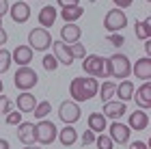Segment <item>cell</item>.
<instances>
[{"instance_id": "42", "label": "cell", "mask_w": 151, "mask_h": 149, "mask_svg": "<svg viewBox=\"0 0 151 149\" xmlns=\"http://www.w3.org/2000/svg\"><path fill=\"white\" fill-rule=\"evenodd\" d=\"M0 149H9V140H4V138H0Z\"/></svg>"}, {"instance_id": "22", "label": "cell", "mask_w": 151, "mask_h": 149, "mask_svg": "<svg viewBox=\"0 0 151 149\" xmlns=\"http://www.w3.org/2000/svg\"><path fill=\"white\" fill-rule=\"evenodd\" d=\"M134 82L132 80H121L119 84H116V91H114V97L119 99V101H129L134 95Z\"/></svg>"}, {"instance_id": "1", "label": "cell", "mask_w": 151, "mask_h": 149, "mask_svg": "<svg viewBox=\"0 0 151 149\" xmlns=\"http://www.w3.org/2000/svg\"><path fill=\"white\" fill-rule=\"evenodd\" d=\"M97 91H99V82L97 78H91V76H80L69 82V95H71V101H76V104L93 99L97 95Z\"/></svg>"}, {"instance_id": "21", "label": "cell", "mask_w": 151, "mask_h": 149, "mask_svg": "<svg viewBox=\"0 0 151 149\" xmlns=\"http://www.w3.org/2000/svg\"><path fill=\"white\" fill-rule=\"evenodd\" d=\"M86 123H88V130L95 132V134H104L106 127H108L106 117L101 112H91V114H88V119H86Z\"/></svg>"}, {"instance_id": "34", "label": "cell", "mask_w": 151, "mask_h": 149, "mask_svg": "<svg viewBox=\"0 0 151 149\" xmlns=\"http://www.w3.org/2000/svg\"><path fill=\"white\" fill-rule=\"evenodd\" d=\"M6 123H9V125H19V123H22V112H19V110L6 112Z\"/></svg>"}, {"instance_id": "40", "label": "cell", "mask_w": 151, "mask_h": 149, "mask_svg": "<svg viewBox=\"0 0 151 149\" xmlns=\"http://www.w3.org/2000/svg\"><path fill=\"white\" fill-rule=\"evenodd\" d=\"M6 39H9L6 30H4V28H0V45H4V43H6Z\"/></svg>"}, {"instance_id": "17", "label": "cell", "mask_w": 151, "mask_h": 149, "mask_svg": "<svg viewBox=\"0 0 151 149\" xmlns=\"http://www.w3.org/2000/svg\"><path fill=\"white\" fill-rule=\"evenodd\" d=\"M127 127L129 130H136V132H142L149 127V112L147 110H134L129 114V121H127Z\"/></svg>"}, {"instance_id": "38", "label": "cell", "mask_w": 151, "mask_h": 149, "mask_svg": "<svg viewBox=\"0 0 151 149\" xmlns=\"http://www.w3.org/2000/svg\"><path fill=\"white\" fill-rule=\"evenodd\" d=\"M129 149H149V145L145 140H134V143H129Z\"/></svg>"}, {"instance_id": "39", "label": "cell", "mask_w": 151, "mask_h": 149, "mask_svg": "<svg viewBox=\"0 0 151 149\" xmlns=\"http://www.w3.org/2000/svg\"><path fill=\"white\" fill-rule=\"evenodd\" d=\"M4 13H9V0H0V17Z\"/></svg>"}, {"instance_id": "8", "label": "cell", "mask_w": 151, "mask_h": 149, "mask_svg": "<svg viewBox=\"0 0 151 149\" xmlns=\"http://www.w3.org/2000/svg\"><path fill=\"white\" fill-rule=\"evenodd\" d=\"M80 117H82V110H80V106L76 104V101H71V99L60 101V106H58V119L63 121L65 125H73L76 121H80Z\"/></svg>"}, {"instance_id": "16", "label": "cell", "mask_w": 151, "mask_h": 149, "mask_svg": "<svg viewBox=\"0 0 151 149\" xmlns=\"http://www.w3.org/2000/svg\"><path fill=\"white\" fill-rule=\"evenodd\" d=\"M132 73L142 82H151V58L142 56L132 65Z\"/></svg>"}, {"instance_id": "30", "label": "cell", "mask_w": 151, "mask_h": 149, "mask_svg": "<svg viewBox=\"0 0 151 149\" xmlns=\"http://www.w3.org/2000/svg\"><path fill=\"white\" fill-rule=\"evenodd\" d=\"M93 145H97V149H112V140L108 138V134H97L95 136V143Z\"/></svg>"}, {"instance_id": "41", "label": "cell", "mask_w": 151, "mask_h": 149, "mask_svg": "<svg viewBox=\"0 0 151 149\" xmlns=\"http://www.w3.org/2000/svg\"><path fill=\"white\" fill-rule=\"evenodd\" d=\"M145 54H147V58H151V39L145 41Z\"/></svg>"}, {"instance_id": "31", "label": "cell", "mask_w": 151, "mask_h": 149, "mask_svg": "<svg viewBox=\"0 0 151 149\" xmlns=\"http://www.w3.org/2000/svg\"><path fill=\"white\" fill-rule=\"evenodd\" d=\"M43 69L45 71H56L58 69V60L54 58V54H45L43 56Z\"/></svg>"}, {"instance_id": "14", "label": "cell", "mask_w": 151, "mask_h": 149, "mask_svg": "<svg viewBox=\"0 0 151 149\" xmlns=\"http://www.w3.org/2000/svg\"><path fill=\"white\" fill-rule=\"evenodd\" d=\"M15 110H19L22 114H26V112H32L35 110V106H37V97L32 95L30 91H22L19 95L15 97Z\"/></svg>"}, {"instance_id": "5", "label": "cell", "mask_w": 151, "mask_h": 149, "mask_svg": "<svg viewBox=\"0 0 151 149\" xmlns=\"http://www.w3.org/2000/svg\"><path fill=\"white\" fill-rule=\"evenodd\" d=\"M37 82H39V76L32 67H19L15 71V78H13V84L19 91H30Z\"/></svg>"}, {"instance_id": "37", "label": "cell", "mask_w": 151, "mask_h": 149, "mask_svg": "<svg viewBox=\"0 0 151 149\" xmlns=\"http://www.w3.org/2000/svg\"><path fill=\"white\" fill-rule=\"evenodd\" d=\"M56 2L60 4V9H67V6H78L80 0H56Z\"/></svg>"}, {"instance_id": "26", "label": "cell", "mask_w": 151, "mask_h": 149, "mask_svg": "<svg viewBox=\"0 0 151 149\" xmlns=\"http://www.w3.org/2000/svg\"><path fill=\"white\" fill-rule=\"evenodd\" d=\"M134 30H136V37L142 39V41H147L151 39V19H142V22H136L134 24Z\"/></svg>"}, {"instance_id": "36", "label": "cell", "mask_w": 151, "mask_h": 149, "mask_svg": "<svg viewBox=\"0 0 151 149\" xmlns=\"http://www.w3.org/2000/svg\"><path fill=\"white\" fill-rule=\"evenodd\" d=\"M112 2H114V6H116V9H127V6H132V2H134V0H112Z\"/></svg>"}, {"instance_id": "7", "label": "cell", "mask_w": 151, "mask_h": 149, "mask_svg": "<svg viewBox=\"0 0 151 149\" xmlns=\"http://www.w3.org/2000/svg\"><path fill=\"white\" fill-rule=\"evenodd\" d=\"M28 48L35 52H45L47 48H52V37H50V32H47L45 28H32L28 32Z\"/></svg>"}, {"instance_id": "32", "label": "cell", "mask_w": 151, "mask_h": 149, "mask_svg": "<svg viewBox=\"0 0 151 149\" xmlns=\"http://www.w3.org/2000/svg\"><path fill=\"white\" fill-rule=\"evenodd\" d=\"M13 110V99L6 95H0V114H6Z\"/></svg>"}, {"instance_id": "3", "label": "cell", "mask_w": 151, "mask_h": 149, "mask_svg": "<svg viewBox=\"0 0 151 149\" xmlns=\"http://www.w3.org/2000/svg\"><path fill=\"white\" fill-rule=\"evenodd\" d=\"M82 69H84L86 76L91 78H108V69H106V58L99 56V54H86L84 58H82Z\"/></svg>"}, {"instance_id": "13", "label": "cell", "mask_w": 151, "mask_h": 149, "mask_svg": "<svg viewBox=\"0 0 151 149\" xmlns=\"http://www.w3.org/2000/svg\"><path fill=\"white\" fill-rule=\"evenodd\" d=\"M9 15H11V19H13L15 24L28 22V17H30V6H28V2H24V0L13 2V4L9 6Z\"/></svg>"}, {"instance_id": "29", "label": "cell", "mask_w": 151, "mask_h": 149, "mask_svg": "<svg viewBox=\"0 0 151 149\" xmlns=\"http://www.w3.org/2000/svg\"><path fill=\"white\" fill-rule=\"evenodd\" d=\"M69 52H71L73 60H76V58H84V56H86V45L80 43V41H76V43L69 45Z\"/></svg>"}, {"instance_id": "10", "label": "cell", "mask_w": 151, "mask_h": 149, "mask_svg": "<svg viewBox=\"0 0 151 149\" xmlns=\"http://www.w3.org/2000/svg\"><path fill=\"white\" fill-rule=\"evenodd\" d=\"M125 112H127L125 101H119V99H110V101H106L104 108H101V114H104L106 119H112V121H119Z\"/></svg>"}, {"instance_id": "45", "label": "cell", "mask_w": 151, "mask_h": 149, "mask_svg": "<svg viewBox=\"0 0 151 149\" xmlns=\"http://www.w3.org/2000/svg\"><path fill=\"white\" fill-rule=\"evenodd\" d=\"M0 28H2V17H0Z\"/></svg>"}, {"instance_id": "27", "label": "cell", "mask_w": 151, "mask_h": 149, "mask_svg": "<svg viewBox=\"0 0 151 149\" xmlns=\"http://www.w3.org/2000/svg\"><path fill=\"white\" fill-rule=\"evenodd\" d=\"M52 112V104H50V101H37V106H35V110H32V117H35V119H45L47 117V114H50Z\"/></svg>"}, {"instance_id": "35", "label": "cell", "mask_w": 151, "mask_h": 149, "mask_svg": "<svg viewBox=\"0 0 151 149\" xmlns=\"http://www.w3.org/2000/svg\"><path fill=\"white\" fill-rule=\"evenodd\" d=\"M95 136H97V134H95V132L86 130L84 134H82V145H93V143H95Z\"/></svg>"}, {"instance_id": "46", "label": "cell", "mask_w": 151, "mask_h": 149, "mask_svg": "<svg viewBox=\"0 0 151 149\" xmlns=\"http://www.w3.org/2000/svg\"><path fill=\"white\" fill-rule=\"evenodd\" d=\"M88 2H97V0H88Z\"/></svg>"}, {"instance_id": "33", "label": "cell", "mask_w": 151, "mask_h": 149, "mask_svg": "<svg viewBox=\"0 0 151 149\" xmlns=\"http://www.w3.org/2000/svg\"><path fill=\"white\" fill-rule=\"evenodd\" d=\"M106 41L112 43V45H116V48H121V45L125 43V37H123L121 32H110V35L106 37Z\"/></svg>"}, {"instance_id": "18", "label": "cell", "mask_w": 151, "mask_h": 149, "mask_svg": "<svg viewBox=\"0 0 151 149\" xmlns=\"http://www.w3.org/2000/svg\"><path fill=\"white\" fill-rule=\"evenodd\" d=\"M80 37H82V28L78 24H65L63 28H60V41L67 43V45L80 41Z\"/></svg>"}, {"instance_id": "2", "label": "cell", "mask_w": 151, "mask_h": 149, "mask_svg": "<svg viewBox=\"0 0 151 149\" xmlns=\"http://www.w3.org/2000/svg\"><path fill=\"white\" fill-rule=\"evenodd\" d=\"M106 69H108V78L127 80L132 76V63H129V58L121 52H116V54L106 58Z\"/></svg>"}, {"instance_id": "20", "label": "cell", "mask_w": 151, "mask_h": 149, "mask_svg": "<svg viewBox=\"0 0 151 149\" xmlns=\"http://www.w3.org/2000/svg\"><path fill=\"white\" fill-rule=\"evenodd\" d=\"M56 17H58V11H56V6H52V4H45L43 9L39 11V24H41V28H50V26H54V22H56Z\"/></svg>"}, {"instance_id": "11", "label": "cell", "mask_w": 151, "mask_h": 149, "mask_svg": "<svg viewBox=\"0 0 151 149\" xmlns=\"http://www.w3.org/2000/svg\"><path fill=\"white\" fill-rule=\"evenodd\" d=\"M17 140H19L24 147L37 145V138H35V123H32V121H22V123L17 125Z\"/></svg>"}, {"instance_id": "44", "label": "cell", "mask_w": 151, "mask_h": 149, "mask_svg": "<svg viewBox=\"0 0 151 149\" xmlns=\"http://www.w3.org/2000/svg\"><path fill=\"white\" fill-rule=\"evenodd\" d=\"M2 89H4V84H2V80H0V95H2Z\"/></svg>"}, {"instance_id": "47", "label": "cell", "mask_w": 151, "mask_h": 149, "mask_svg": "<svg viewBox=\"0 0 151 149\" xmlns=\"http://www.w3.org/2000/svg\"><path fill=\"white\" fill-rule=\"evenodd\" d=\"M147 2H151V0H147Z\"/></svg>"}, {"instance_id": "9", "label": "cell", "mask_w": 151, "mask_h": 149, "mask_svg": "<svg viewBox=\"0 0 151 149\" xmlns=\"http://www.w3.org/2000/svg\"><path fill=\"white\" fill-rule=\"evenodd\" d=\"M129 136H132V130H129L125 123H121V121H112V123L108 125V138H110L112 143L127 145Z\"/></svg>"}, {"instance_id": "19", "label": "cell", "mask_w": 151, "mask_h": 149, "mask_svg": "<svg viewBox=\"0 0 151 149\" xmlns=\"http://www.w3.org/2000/svg\"><path fill=\"white\" fill-rule=\"evenodd\" d=\"M11 60L17 63L19 67H28L32 63V50L28 45H17V48L11 52Z\"/></svg>"}, {"instance_id": "4", "label": "cell", "mask_w": 151, "mask_h": 149, "mask_svg": "<svg viewBox=\"0 0 151 149\" xmlns=\"http://www.w3.org/2000/svg\"><path fill=\"white\" fill-rule=\"evenodd\" d=\"M58 136V130L54 125V121H47V119H41L39 123H35V138L39 145H52Z\"/></svg>"}, {"instance_id": "43", "label": "cell", "mask_w": 151, "mask_h": 149, "mask_svg": "<svg viewBox=\"0 0 151 149\" xmlns=\"http://www.w3.org/2000/svg\"><path fill=\"white\" fill-rule=\"evenodd\" d=\"M24 149H41V147H37V145H28V147H24Z\"/></svg>"}, {"instance_id": "15", "label": "cell", "mask_w": 151, "mask_h": 149, "mask_svg": "<svg viewBox=\"0 0 151 149\" xmlns=\"http://www.w3.org/2000/svg\"><path fill=\"white\" fill-rule=\"evenodd\" d=\"M52 50H54V58L58 60V65L69 67L73 63V56H71V52H69V45L63 43L60 39H58V41H52Z\"/></svg>"}, {"instance_id": "12", "label": "cell", "mask_w": 151, "mask_h": 149, "mask_svg": "<svg viewBox=\"0 0 151 149\" xmlns=\"http://www.w3.org/2000/svg\"><path fill=\"white\" fill-rule=\"evenodd\" d=\"M132 99H136V106L140 110H149L151 108V82H142V86L134 89Z\"/></svg>"}, {"instance_id": "24", "label": "cell", "mask_w": 151, "mask_h": 149, "mask_svg": "<svg viewBox=\"0 0 151 149\" xmlns=\"http://www.w3.org/2000/svg\"><path fill=\"white\" fill-rule=\"evenodd\" d=\"M84 15V9L78 4V6H67V9L60 11V17L65 19V24H76L78 19Z\"/></svg>"}, {"instance_id": "28", "label": "cell", "mask_w": 151, "mask_h": 149, "mask_svg": "<svg viewBox=\"0 0 151 149\" xmlns=\"http://www.w3.org/2000/svg\"><path fill=\"white\" fill-rule=\"evenodd\" d=\"M11 63H13V60H11V52L4 50V48H0V76L11 69Z\"/></svg>"}, {"instance_id": "25", "label": "cell", "mask_w": 151, "mask_h": 149, "mask_svg": "<svg viewBox=\"0 0 151 149\" xmlns=\"http://www.w3.org/2000/svg\"><path fill=\"white\" fill-rule=\"evenodd\" d=\"M114 91H116V84L112 82V80H106V82H101L97 95H99V99L106 104V101H110V97H114Z\"/></svg>"}, {"instance_id": "6", "label": "cell", "mask_w": 151, "mask_h": 149, "mask_svg": "<svg viewBox=\"0 0 151 149\" xmlns=\"http://www.w3.org/2000/svg\"><path fill=\"white\" fill-rule=\"evenodd\" d=\"M127 26V15H125V11H121V9H110L106 13V17H104V28L108 30V35L110 32H121L123 28Z\"/></svg>"}, {"instance_id": "23", "label": "cell", "mask_w": 151, "mask_h": 149, "mask_svg": "<svg viewBox=\"0 0 151 149\" xmlns=\"http://www.w3.org/2000/svg\"><path fill=\"white\" fill-rule=\"evenodd\" d=\"M56 138L60 140V145H63V147H71V145L78 143V132H76L73 125H65L63 130H58V136Z\"/></svg>"}]
</instances>
